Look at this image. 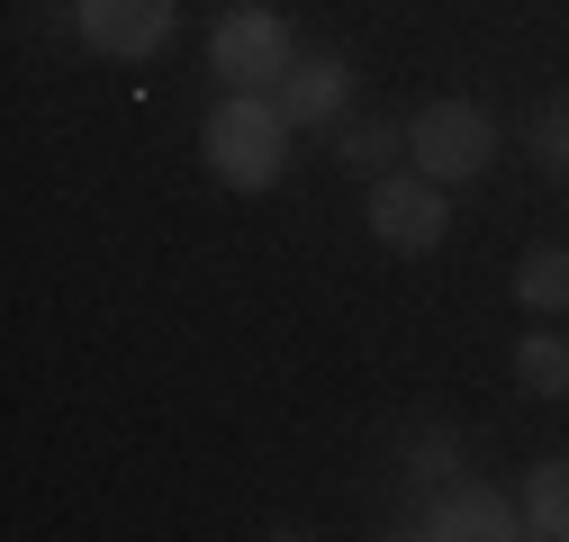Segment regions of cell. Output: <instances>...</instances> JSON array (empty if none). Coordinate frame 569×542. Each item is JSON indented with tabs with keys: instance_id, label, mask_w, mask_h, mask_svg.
<instances>
[{
	"instance_id": "3957f363",
	"label": "cell",
	"mask_w": 569,
	"mask_h": 542,
	"mask_svg": "<svg viewBox=\"0 0 569 542\" xmlns=\"http://www.w3.org/2000/svg\"><path fill=\"white\" fill-rule=\"evenodd\" d=\"M488 154H497V127L470 100H425L407 118V163L435 181H470V172H488Z\"/></svg>"
},
{
	"instance_id": "7a4b0ae2",
	"label": "cell",
	"mask_w": 569,
	"mask_h": 542,
	"mask_svg": "<svg viewBox=\"0 0 569 542\" xmlns=\"http://www.w3.org/2000/svg\"><path fill=\"white\" fill-rule=\"evenodd\" d=\"M299 63L290 46V19L262 10V0H236V10L208 28V73H218L227 91H280V73Z\"/></svg>"
},
{
	"instance_id": "277c9868",
	"label": "cell",
	"mask_w": 569,
	"mask_h": 542,
	"mask_svg": "<svg viewBox=\"0 0 569 542\" xmlns=\"http://www.w3.org/2000/svg\"><path fill=\"white\" fill-rule=\"evenodd\" d=\"M371 235L389 244V253H435L443 235H452V209H443V181L435 172H380L371 181Z\"/></svg>"
},
{
	"instance_id": "7c38bea8",
	"label": "cell",
	"mask_w": 569,
	"mask_h": 542,
	"mask_svg": "<svg viewBox=\"0 0 569 542\" xmlns=\"http://www.w3.org/2000/svg\"><path fill=\"white\" fill-rule=\"evenodd\" d=\"M533 145H542V163H551V172H569V109H551V118L533 127Z\"/></svg>"
},
{
	"instance_id": "ba28073f",
	"label": "cell",
	"mask_w": 569,
	"mask_h": 542,
	"mask_svg": "<svg viewBox=\"0 0 569 542\" xmlns=\"http://www.w3.org/2000/svg\"><path fill=\"white\" fill-rule=\"evenodd\" d=\"M525 533L569 542V461H533L525 470Z\"/></svg>"
},
{
	"instance_id": "8992f818",
	"label": "cell",
	"mask_w": 569,
	"mask_h": 542,
	"mask_svg": "<svg viewBox=\"0 0 569 542\" xmlns=\"http://www.w3.org/2000/svg\"><path fill=\"white\" fill-rule=\"evenodd\" d=\"M416 533L425 542H507V533H525V515H507V498L479 480H443V498L416 515Z\"/></svg>"
},
{
	"instance_id": "8fae6325",
	"label": "cell",
	"mask_w": 569,
	"mask_h": 542,
	"mask_svg": "<svg viewBox=\"0 0 569 542\" xmlns=\"http://www.w3.org/2000/svg\"><path fill=\"white\" fill-rule=\"evenodd\" d=\"M389 154H407V127H352L343 136V172H362V181H380Z\"/></svg>"
},
{
	"instance_id": "5b68a950",
	"label": "cell",
	"mask_w": 569,
	"mask_h": 542,
	"mask_svg": "<svg viewBox=\"0 0 569 542\" xmlns=\"http://www.w3.org/2000/svg\"><path fill=\"white\" fill-rule=\"evenodd\" d=\"M172 19L181 0H73V28L91 54H118V63H146L172 46Z\"/></svg>"
},
{
	"instance_id": "9c48e42d",
	"label": "cell",
	"mask_w": 569,
	"mask_h": 542,
	"mask_svg": "<svg viewBox=\"0 0 569 542\" xmlns=\"http://www.w3.org/2000/svg\"><path fill=\"white\" fill-rule=\"evenodd\" d=\"M516 308H533V317L569 308V244H542V253L516 262Z\"/></svg>"
},
{
	"instance_id": "4fadbf2b",
	"label": "cell",
	"mask_w": 569,
	"mask_h": 542,
	"mask_svg": "<svg viewBox=\"0 0 569 542\" xmlns=\"http://www.w3.org/2000/svg\"><path fill=\"white\" fill-rule=\"evenodd\" d=\"M452 452H461L452 434H425L416 443V480H452Z\"/></svg>"
},
{
	"instance_id": "6da1fadb",
	"label": "cell",
	"mask_w": 569,
	"mask_h": 542,
	"mask_svg": "<svg viewBox=\"0 0 569 542\" xmlns=\"http://www.w3.org/2000/svg\"><path fill=\"white\" fill-rule=\"evenodd\" d=\"M199 145H208V163H218L227 190H271L280 172H290V118H280L271 91H227L218 109H208Z\"/></svg>"
},
{
	"instance_id": "52a82bcc",
	"label": "cell",
	"mask_w": 569,
	"mask_h": 542,
	"mask_svg": "<svg viewBox=\"0 0 569 542\" xmlns=\"http://www.w3.org/2000/svg\"><path fill=\"white\" fill-rule=\"evenodd\" d=\"M271 100H280V118H290V127H335L343 100H352V73H343L335 54H299L290 73H280Z\"/></svg>"
},
{
	"instance_id": "30bf717a",
	"label": "cell",
	"mask_w": 569,
	"mask_h": 542,
	"mask_svg": "<svg viewBox=\"0 0 569 542\" xmlns=\"http://www.w3.org/2000/svg\"><path fill=\"white\" fill-rule=\"evenodd\" d=\"M516 380H525L533 398H560V389H569V344H560L551 325H542V334H525V344H516Z\"/></svg>"
}]
</instances>
